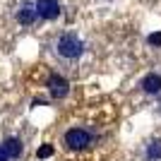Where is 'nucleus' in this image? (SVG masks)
I'll list each match as a JSON object with an SVG mask.
<instances>
[{
	"label": "nucleus",
	"instance_id": "7ed1b4c3",
	"mask_svg": "<svg viewBox=\"0 0 161 161\" xmlns=\"http://www.w3.org/2000/svg\"><path fill=\"white\" fill-rule=\"evenodd\" d=\"M34 10H36V17L41 19H55L60 14V0H36Z\"/></svg>",
	"mask_w": 161,
	"mask_h": 161
},
{
	"label": "nucleus",
	"instance_id": "39448f33",
	"mask_svg": "<svg viewBox=\"0 0 161 161\" xmlns=\"http://www.w3.org/2000/svg\"><path fill=\"white\" fill-rule=\"evenodd\" d=\"M3 152L7 154V159H19L22 152H24V144H22L19 137H5V142H3Z\"/></svg>",
	"mask_w": 161,
	"mask_h": 161
},
{
	"label": "nucleus",
	"instance_id": "423d86ee",
	"mask_svg": "<svg viewBox=\"0 0 161 161\" xmlns=\"http://www.w3.org/2000/svg\"><path fill=\"white\" fill-rule=\"evenodd\" d=\"M142 89H144L147 94H159V92H161V75H156V72L144 75V80H142Z\"/></svg>",
	"mask_w": 161,
	"mask_h": 161
},
{
	"label": "nucleus",
	"instance_id": "1a4fd4ad",
	"mask_svg": "<svg viewBox=\"0 0 161 161\" xmlns=\"http://www.w3.org/2000/svg\"><path fill=\"white\" fill-rule=\"evenodd\" d=\"M53 144H43V147H39V152H36V154H39V159H48V156H53Z\"/></svg>",
	"mask_w": 161,
	"mask_h": 161
},
{
	"label": "nucleus",
	"instance_id": "9d476101",
	"mask_svg": "<svg viewBox=\"0 0 161 161\" xmlns=\"http://www.w3.org/2000/svg\"><path fill=\"white\" fill-rule=\"evenodd\" d=\"M149 43H152V46H161V31H156V34H149Z\"/></svg>",
	"mask_w": 161,
	"mask_h": 161
},
{
	"label": "nucleus",
	"instance_id": "6e6552de",
	"mask_svg": "<svg viewBox=\"0 0 161 161\" xmlns=\"http://www.w3.org/2000/svg\"><path fill=\"white\" fill-rule=\"evenodd\" d=\"M161 159V140H154L147 144V161H159Z\"/></svg>",
	"mask_w": 161,
	"mask_h": 161
},
{
	"label": "nucleus",
	"instance_id": "f03ea898",
	"mask_svg": "<svg viewBox=\"0 0 161 161\" xmlns=\"http://www.w3.org/2000/svg\"><path fill=\"white\" fill-rule=\"evenodd\" d=\"M92 142H94V137H92V135H89L84 128H70V130L65 132V147L72 149V152L87 149Z\"/></svg>",
	"mask_w": 161,
	"mask_h": 161
},
{
	"label": "nucleus",
	"instance_id": "f257e3e1",
	"mask_svg": "<svg viewBox=\"0 0 161 161\" xmlns=\"http://www.w3.org/2000/svg\"><path fill=\"white\" fill-rule=\"evenodd\" d=\"M55 48H58V53H60L63 58H67V60H75V58H80V55L84 53V43H82V39H77L75 34H63L60 39H58V43H55Z\"/></svg>",
	"mask_w": 161,
	"mask_h": 161
},
{
	"label": "nucleus",
	"instance_id": "20e7f679",
	"mask_svg": "<svg viewBox=\"0 0 161 161\" xmlns=\"http://www.w3.org/2000/svg\"><path fill=\"white\" fill-rule=\"evenodd\" d=\"M48 92H51V96L53 99H65L67 92H70V84H67V80L63 77V75H51L46 82Z\"/></svg>",
	"mask_w": 161,
	"mask_h": 161
},
{
	"label": "nucleus",
	"instance_id": "0eeeda50",
	"mask_svg": "<svg viewBox=\"0 0 161 161\" xmlns=\"http://www.w3.org/2000/svg\"><path fill=\"white\" fill-rule=\"evenodd\" d=\"M17 22L24 24V27H29V24L36 22V10H34L31 3H24V5L19 7V12H17Z\"/></svg>",
	"mask_w": 161,
	"mask_h": 161
},
{
	"label": "nucleus",
	"instance_id": "f8f14e48",
	"mask_svg": "<svg viewBox=\"0 0 161 161\" xmlns=\"http://www.w3.org/2000/svg\"><path fill=\"white\" fill-rule=\"evenodd\" d=\"M0 161H10V159H7V154L3 152V147H0Z\"/></svg>",
	"mask_w": 161,
	"mask_h": 161
},
{
	"label": "nucleus",
	"instance_id": "9b49d317",
	"mask_svg": "<svg viewBox=\"0 0 161 161\" xmlns=\"http://www.w3.org/2000/svg\"><path fill=\"white\" fill-rule=\"evenodd\" d=\"M31 106H46V101H43V99H34Z\"/></svg>",
	"mask_w": 161,
	"mask_h": 161
}]
</instances>
